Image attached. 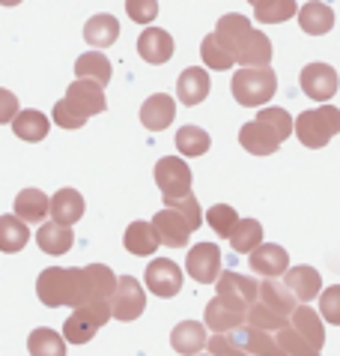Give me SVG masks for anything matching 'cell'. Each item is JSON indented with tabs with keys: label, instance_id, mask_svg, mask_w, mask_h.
<instances>
[{
	"label": "cell",
	"instance_id": "cell-12",
	"mask_svg": "<svg viewBox=\"0 0 340 356\" xmlns=\"http://www.w3.org/2000/svg\"><path fill=\"white\" fill-rule=\"evenodd\" d=\"M146 288L155 296H176L182 291V270L170 258H155L146 266Z\"/></svg>",
	"mask_w": 340,
	"mask_h": 356
},
{
	"label": "cell",
	"instance_id": "cell-32",
	"mask_svg": "<svg viewBox=\"0 0 340 356\" xmlns=\"http://www.w3.org/2000/svg\"><path fill=\"white\" fill-rule=\"evenodd\" d=\"M119 36V22L114 15H93L90 22L84 24V39L93 48H108L114 45Z\"/></svg>",
	"mask_w": 340,
	"mask_h": 356
},
{
	"label": "cell",
	"instance_id": "cell-48",
	"mask_svg": "<svg viewBox=\"0 0 340 356\" xmlns=\"http://www.w3.org/2000/svg\"><path fill=\"white\" fill-rule=\"evenodd\" d=\"M54 123L60 126V129H81L87 120H84V117H78L72 108H69L63 99H60V102L54 105Z\"/></svg>",
	"mask_w": 340,
	"mask_h": 356
},
{
	"label": "cell",
	"instance_id": "cell-36",
	"mask_svg": "<svg viewBox=\"0 0 340 356\" xmlns=\"http://www.w3.org/2000/svg\"><path fill=\"white\" fill-rule=\"evenodd\" d=\"M296 13V0H257L254 3V18L260 24H284Z\"/></svg>",
	"mask_w": 340,
	"mask_h": 356
},
{
	"label": "cell",
	"instance_id": "cell-19",
	"mask_svg": "<svg viewBox=\"0 0 340 356\" xmlns=\"http://www.w3.org/2000/svg\"><path fill=\"white\" fill-rule=\"evenodd\" d=\"M173 117H176V99L167 96V93L149 96L146 102H144V108H141V123L146 126L149 132L167 129V126L173 123Z\"/></svg>",
	"mask_w": 340,
	"mask_h": 356
},
{
	"label": "cell",
	"instance_id": "cell-40",
	"mask_svg": "<svg viewBox=\"0 0 340 356\" xmlns=\"http://www.w3.org/2000/svg\"><path fill=\"white\" fill-rule=\"evenodd\" d=\"M245 323L248 326H254V330H266V332H278V330H284V326L289 323V318H281V314H275V312H269L263 302H254L251 309L245 312Z\"/></svg>",
	"mask_w": 340,
	"mask_h": 356
},
{
	"label": "cell",
	"instance_id": "cell-42",
	"mask_svg": "<svg viewBox=\"0 0 340 356\" xmlns=\"http://www.w3.org/2000/svg\"><path fill=\"white\" fill-rule=\"evenodd\" d=\"M200 57H203V63L209 69H215V72H227V69L233 66V57L221 48V42L215 39V33H209L203 39V45H200Z\"/></svg>",
	"mask_w": 340,
	"mask_h": 356
},
{
	"label": "cell",
	"instance_id": "cell-46",
	"mask_svg": "<svg viewBox=\"0 0 340 356\" xmlns=\"http://www.w3.org/2000/svg\"><path fill=\"white\" fill-rule=\"evenodd\" d=\"M126 13L137 24H149L158 15V0H126Z\"/></svg>",
	"mask_w": 340,
	"mask_h": 356
},
{
	"label": "cell",
	"instance_id": "cell-37",
	"mask_svg": "<svg viewBox=\"0 0 340 356\" xmlns=\"http://www.w3.org/2000/svg\"><path fill=\"white\" fill-rule=\"evenodd\" d=\"M227 240L233 245V252H254L263 243V225L257 219H239Z\"/></svg>",
	"mask_w": 340,
	"mask_h": 356
},
{
	"label": "cell",
	"instance_id": "cell-51",
	"mask_svg": "<svg viewBox=\"0 0 340 356\" xmlns=\"http://www.w3.org/2000/svg\"><path fill=\"white\" fill-rule=\"evenodd\" d=\"M248 3H251V6H254V3H257V0H248Z\"/></svg>",
	"mask_w": 340,
	"mask_h": 356
},
{
	"label": "cell",
	"instance_id": "cell-18",
	"mask_svg": "<svg viewBox=\"0 0 340 356\" xmlns=\"http://www.w3.org/2000/svg\"><path fill=\"white\" fill-rule=\"evenodd\" d=\"M209 87H212V81H209L203 66H188L185 72L176 78V96H179V102L188 105V108L203 102L209 96Z\"/></svg>",
	"mask_w": 340,
	"mask_h": 356
},
{
	"label": "cell",
	"instance_id": "cell-13",
	"mask_svg": "<svg viewBox=\"0 0 340 356\" xmlns=\"http://www.w3.org/2000/svg\"><path fill=\"white\" fill-rule=\"evenodd\" d=\"M224 335L248 356H281V350H278V344H275V332L254 330V326L242 323V326H236L233 332H224Z\"/></svg>",
	"mask_w": 340,
	"mask_h": 356
},
{
	"label": "cell",
	"instance_id": "cell-43",
	"mask_svg": "<svg viewBox=\"0 0 340 356\" xmlns=\"http://www.w3.org/2000/svg\"><path fill=\"white\" fill-rule=\"evenodd\" d=\"M257 120H263V123H269L272 129L278 132L287 141L289 135H293V117H289L284 108H260V114H257Z\"/></svg>",
	"mask_w": 340,
	"mask_h": 356
},
{
	"label": "cell",
	"instance_id": "cell-15",
	"mask_svg": "<svg viewBox=\"0 0 340 356\" xmlns=\"http://www.w3.org/2000/svg\"><path fill=\"white\" fill-rule=\"evenodd\" d=\"M137 54L153 66L167 63L170 57H173V36L162 31V27H146V31L137 36Z\"/></svg>",
	"mask_w": 340,
	"mask_h": 356
},
{
	"label": "cell",
	"instance_id": "cell-26",
	"mask_svg": "<svg viewBox=\"0 0 340 356\" xmlns=\"http://www.w3.org/2000/svg\"><path fill=\"white\" fill-rule=\"evenodd\" d=\"M233 63H242V66H269L272 63V42L263 31H251L245 39V45L236 51Z\"/></svg>",
	"mask_w": 340,
	"mask_h": 356
},
{
	"label": "cell",
	"instance_id": "cell-33",
	"mask_svg": "<svg viewBox=\"0 0 340 356\" xmlns=\"http://www.w3.org/2000/svg\"><path fill=\"white\" fill-rule=\"evenodd\" d=\"M30 240V227L18 216H0V252L15 254Z\"/></svg>",
	"mask_w": 340,
	"mask_h": 356
},
{
	"label": "cell",
	"instance_id": "cell-34",
	"mask_svg": "<svg viewBox=\"0 0 340 356\" xmlns=\"http://www.w3.org/2000/svg\"><path fill=\"white\" fill-rule=\"evenodd\" d=\"M12 132L22 138V141L36 144L48 135V117L42 111H18L12 117Z\"/></svg>",
	"mask_w": 340,
	"mask_h": 356
},
{
	"label": "cell",
	"instance_id": "cell-27",
	"mask_svg": "<svg viewBox=\"0 0 340 356\" xmlns=\"http://www.w3.org/2000/svg\"><path fill=\"white\" fill-rule=\"evenodd\" d=\"M36 243L45 254H66L75 245V234H72V227H66V225L45 222L36 231Z\"/></svg>",
	"mask_w": 340,
	"mask_h": 356
},
{
	"label": "cell",
	"instance_id": "cell-17",
	"mask_svg": "<svg viewBox=\"0 0 340 356\" xmlns=\"http://www.w3.org/2000/svg\"><path fill=\"white\" fill-rule=\"evenodd\" d=\"M251 270L257 275H266V279L284 275L289 270V252L275 243H260L251 252Z\"/></svg>",
	"mask_w": 340,
	"mask_h": 356
},
{
	"label": "cell",
	"instance_id": "cell-11",
	"mask_svg": "<svg viewBox=\"0 0 340 356\" xmlns=\"http://www.w3.org/2000/svg\"><path fill=\"white\" fill-rule=\"evenodd\" d=\"M337 84H340V78L334 72V66H328V63H307L302 69V90L314 102H328L337 93Z\"/></svg>",
	"mask_w": 340,
	"mask_h": 356
},
{
	"label": "cell",
	"instance_id": "cell-22",
	"mask_svg": "<svg viewBox=\"0 0 340 356\" xmlns=\"http://www.w3.org/2000/svg\"><path fill=\"white\" fill-rule=\"evenodd\" d=\"M48 213L57 225L72 227L84 216V197L75 189H60L54 197H48Z\"/></svg>",
	"mask_w": 340,
	"mask_h": 356
},
{
	"label": "cell",
	"instance_id": "cell-45",
	"mask_svg": "<svg viewBox=\"0 0 340 356\" xmlns=\"http://www.w3.org/2000/svg\"><path fill=\"white\" fill-rule=\"evenodd\" d=\"M319 309H323L319 318L340 326V284H332V288L319 291Z\"/></svg>",
	"mask_w": 340,
	"mask_h": 356
},
{
	"label": "cell",
	"instance_id": "cell-2",
	"mask_svg": "<svg viewBox=\"0 0 340 356\" xmlns=\"http://www.w3.org/2000/svg\"><path fill=\"white\" fill-rule=\"evenodd\" d=\"M340 132V108L334 105H323V108H311L302 111L298 120H293V135H298V141L311 150H323Z\"/></svg>",
	"mask_w": 340,
	"mask_h": 356
},
{
	"label": "cell",
	"instance_id": "cell-30",
	"mask_svg": "<svg viewBox=\"0 0 340 356\" xmlns=\"http://www.w3.org/2000/svg\"><path fill=\"white\" fill-rule=\"evenodd\" d=\"M15 216L24 225H39L48 216V195L39 189H24L15 197Z\"/></svg>",
	"mask_w": 340,
	"mask_h": 356
},
{
	"label": "cell",
	"instance_id": "cell-31",
	"mask_svg": "<svg viewBox=\"0 0 340 356\" xmlns=\"http://www.w3.org/2000/svg\"><path fill=\"white\" fill-rule=\"evenodd\" d=\"M75 75L81 81H96L105 87L111 81V63H108V57L102 51H87L75 60Z\"/></svg>",
	"mask_w": 340,
	"mask_h": 356
},
{
	"label": "cell",
	"instance_id": "cell-5",
	"mask_svg": "<svg viewBox=\"0 0 340 356\" xmlns=\"http://www.w3.org/2000/svg\"><path fill=\"white\" fill-rule=\"evenodd\" d=\"M146 309L144 288L135 275H117V288L111 293V318L117 321H135Z\"/></svg>",
	"mask_w": 340,
	"mask_h": 356
},
{
	"label": "cell",
	"instance_id": "cell-23",
	"mask_svg": "<svg viewBox=\"0 0 340 356\" xmlns=\"http://www.w3.org/2000/svg\"><path fill=\"white\" fill-rule=\"evenodd\" d=\"M170 348L182 356H197L206 348V326L197 321H182L170 332Z\"/></svg>",
	"mask_w": 340,
	"mask_h": 356
},
{
	"label": "cell",
	"instance_id": "cell-38",
	"mask_svg": "<svg viewBox=\"0 0 340 356\" xmlns=\"http://www.w3.org/2000/svg\"><path fill=\"white\" fill-rule=\"evenodd\" d=\"M275 344H278V350H281V356H323V350L311 348V344H307L289 323L284 326V330L275 332Z\"/></svg>",
	"mask_w": 340,
	"mask_h": 356
},
{
	"label": "cell",
	"instance_id": "cell-6",
	"mask_svg": "<svg viewBox=\"0 0 340 356\" xmlns=\"http://www.w3.org/2000/svg\"><path fill=\"white\" fill-rule=\"evenodd\" d=\"M155 183L164 197H182L192 192V168L179 156H162L155 162Z\"/></svg>",
	"mask_w": 340,
	"mask_h": 356
},
{
	"label": "cell",
	"instance_id": "cell-49",
	"mask_svg": "<svg viewBox=\"0 0 340 356\" xmlns=\"http://www.w3.org/2000/svg\"><path fill=\"white\" fill-rule=\"evenodd\" d=\"M15 114H18V99H15V93H9V90L0 87V126L12 123Z\"/></svg>",
	"mask_w": 340,
	"mask_h": 356
},
{
	"label": "cell",
	"instance_id": "cell-24",
	"mask_svg": "<svg viewBox=\"0 0 340 356\" xmlns=\"http://www.w3.org/2000/svg\"><path fill=\"white\" fill-rule=\"evenodd\" d=\"M298 27H302L305 33L311 36H323L334 27V13L332 6L323 3V0H311V3H305L302 9H298Z\"/></svg>",
	"mask_w": 340,
	"mask_h": 356
},
{
	"label": "cell",
	"instance_id": "cell-7",
	"mask_svg": "<svg viewBox=\"0 0 340 356\" xmlns=\"http://www.w3.org/2000/svg\"><path fill=\"white\" fill-rule=\"evenodd\" d=\"M218 284V300H224L230 309L236 312H248L257 302V282L239 273H221L215 279Z\"/></svg>",
	"mask_w": 340,
	"mask_h": 356
},
{
	"label": "cell",
	"instance_id": "cell-29",
	"mask_svg": "<svg viewBox=\"0 0 340 356\" xmlns=\"http://www.w3.org/2000/svg\"><path fill=\"white\" fill-rule=\"evenodd\" d=\"M123 243H126V252H132L137 254V258H146V254H153L158 245V236L153 231V225L149 222H132L126 227V236H123Z\"/></svg>",
	"mask_w": 340,
	"mask_h": 356
},
{
	"label": "cell",
	"instance_id": "cell-14",
	"mask_svg": "<svg viewBox=\"0 0 340 356\" xmlns=\"http://www.w3.org/2000/svg\"><path fill=\"white\" fill-rule=\"evenodd\" d=\"M239 144H242L251 156H272L278 147L284 144V138L278 135L269 123L254 120V123H245L242 129H239Z\"/></svg>",
	"mask_w": 340,
	"mask_h": 356
},
{
	"label": "cell",
	"instance_id": "cell-1",
	"mask_svg": "<svg viewBox=\"0 0 340 356\" xmlns=\"http://www.w3.org/2000/svg\"><path fill=\"white\" fill-rule=\"evenodd\" d=\"M36 293L48 309H60V305H84L93 300V291H90V275L84 266H48V270L39 273L36 279Z\"/></svg>",
	"mask_w": 340,
	"mask_h": 356
},
{
	"label": "cell",
	"instance_id": "cell-16",
	"mask_svg": "<svg viewBox=\"0 0 340 356\" xmlns=\"http://www.w3.org/2000/svg\"><path fill=\"white\" fill-rule=\"evenodd\" d=\"M254 27L251 22H248L245 15H236V13H227L224 18H218V24H215V39L221 42V48L230 54V57H236V51L245 45V39L248 33H251Z\"/></svg>",
	"mask_w": 340,
	"mask_h": 356
},
{
	"label": "cell",
	"instance_id": "cell-21",
	"mask_svg": "<svg viewBox=\"0 0 340 356\" xmlns=\"http://www.w3.org/2000/svg\"><path fill=\"white\" fill-rule=\"evenodd\" d=\"M289 326L302 335V339L311 344V348L316 350H323V344H325V330H323V318L311 309V305H296L293 312H289Z\"/></svg>",
	"mask_w": 340,
	"mask_h": 356
},
{
	"label": "cell",
	"instance_id": "cell-8",
	"mask_svg": "<svg viewBox=\"0 0 340 356\" xmlns=\"http://www.w3.org/2000/svg\"><path fill=\"white\" fill-rule=\"evenodd\" d=\"M153 225V231L158 236V243L170 245V249H182V245H188V240H192L194 227L188 225V219L182 213H176L173 207H164V210L155 213V219L149 222Z\"/></svg>",
	"mask_w": 340,
	"mask_h": 356
},
{
	"label": "cell",
	"instance_id": "cell-47",
	"mask_svg": "<svg viewBox=\"0 0 340 356\" xmlns=\"http://www.w3.org/2000/svg\"><path fill=\"white\" fill-rule=\"evenodd\" d=\"M206 348H209V356H248L245 350H239L224 332H215L212 339H206Z\"/></svg>",
	"mask_w": 340,
	"mask_h": 356
},
{
	"label": "cell",
	"instance_id": "cell-35",
	"mask_svg": "<svg viewBox=\"0 0 340 356\" xmlns=\"http://www.w3.org/2000/svg\"><path fill=\"white\" fill-rule=\"evenodd\" d=\"M27 350L30 356H66V341L60 332L48 330V326H39V330L30 332Z\"/></svg>",
	"mask_w": 340,
	"mask_h": 356
},
{
	"label": "cell",
	"instance_id": "cell-28",
	"mask_svg": "<svg viewBox=\"0 0 340 356\" xmlns=\"http://www.w3.org/2000/svg\"><path fill=\"white\" fill-rule=\"evenodd\" d=\"M245 323V312H236V309H230V305L224 300H209L206 305V323L212 332H233L236 326H242Z\"/></svg>",
	"mask_w": 340,
	"mask_h": 356
},
{
	"label": "cell",
	"instance_id": "cell-20",
	"mask_svg": "<svg viewBox=\"0 0 340 356\" xmlns=\"http://www.w3.org/2000/svg\"><path fill=\"white\" fill-rule=\"evenodd\" d=\"M284 288L296 296V302H307L316 300L319 291H323V279L314 266H293V270L284 273Z\"/></svg>",
	"mask_w": 340,
	"mask_h": 356
},
{
	"label": "cell",
	"instance_id": "cell-10",
	"mask_svg": "<svg viewBox=\"0 0 340 356\" xmlns=\"http://www.w3.org/2000/svg\"><path fill=\"white\" fill-rule=\"evenodd\" d=\"M63 102L72 108L78 117L90 120V117H96V114L105 111V87L96 84V81H81V78H78L75 84H69Z\"/></svg>",
	"mask_w": 340,
	"mask_h": 356
},
{
	"label": "cell",
	"instance_id": "cell-9",
	"mask_svg": "<svg viewBox=\"0 0 340 356\" xmlns=\"http://www.w3.org/2000/svg\"><path fill=\"white\" fill-rule=\"evenodd\" d=\"M185 270L200 284H215L221 275V249L215 243H197L185 258Z\"/></svg>",
	"mask_w": 340,
	"mask_h": 356
},
{
	"label": "cell",
	"instance_id": "cell-41",
	"mask_svg": "<svg viewBox=\"0 0 340 356\" xmlns=\"http://www.w3.org/2000/svg\"><path fill=\"white\" fill-rule=\"evenodd\" d=\"M206 222L218 236H221V240H227L230 231H233L236 222H239V213L230 204H215V207H209L206 210Z\"/></svg>",
	"mask_w": 340,
	"mask_h": 356
},
{
	"label": "cell",
	"instance_id": "cell-44",
	"mask_svg": "<svg viewBox=\"0 0 340 356\" xmlns=\"http://www.w3.org/2000/svg\"><path fill=\"white\" fill-rule=\"evenodd\" d=\"M164 204L167 207H173L176 213H182L185 219H188V225L194 227H200V219H203V210H200V204H197V197L188 192V195H182V197H164Z\"/></svg>",
	"mask_w": 340,
	"mask_h": 356
},
{
	"label": "cell",
	"instance_id": "cell-3",
	"mask_svg": "<svg viewBox=\"0 0 340 356\" xmlns=\"http://www.w3.org/2000/svg\"><path fill=\"white\" fill-rule=\"evenodd\" d=\"M233 99L245 108H260L278 90V78L272 66H242L233 75Z\"/></svg>",
	"mask_w": 340,
	"mask_h": 356
},
{
	"label": "cell",
	"instance_id": "cell-25",
	"mask_svg": "<svg viewBox=\"0 0 340 356\" xmlns=\"http://www.w3.org/2000/svg\"><path fill=\"white\" fill-rule=\"evenodd\" d=\"M257 300L266 305L269 312H275V314H281V318H289V312L296 309V296L289 293L281 282H275V279H266V282H260L257 284Z\"/></svg>",
	"mask_w": 340,
	"mask_h": 356
},
{
	"label": "cell",
	"instance_id": "cell-4",
	"mask_svg": "<svg viewBox=\"0 0 340 356\" xmlns=\"http://www.w3.org/2000/svg\"><path fill=\"white\" fill-rule=\"evenodd\" d=\"M108 318H111V302L108 300H90L84 305H78V309L69 314V321L63 323V341L87 344L108 323Z\"/></svg>",
	"mask_w": 340,
	"mask_h": 356
},
{
	"label": "cell",
	"instance_id": "cell-39",
	"mask_svg": "<svg viewBox=\"0 0 340 356\" xmlns=\"http://www.w3.org/2000/svg\"><path fill=\"white\" fill-rule=\"evenodd\" d=\"M209 144H212V138L200 126H182L176 132V150L182 156H203L209 150Z\"/></svg>",
	"mask_w": 340,
	"mask_h": 356
},
{
	"label": "cell",
	"instance_id": "cell-50",
	"mask_svg": "<svg viewBox=\"0 0 340 356\" xmlns=\"http://www.w3.org/2000/svg\"><path fill=\"white\" fill-rule=\"evenodd\" d=\"M22 0H0V6H18Z\"/></svg>",
	"mask_w": 340,
	"mask_h": 356
}]
</instances>
